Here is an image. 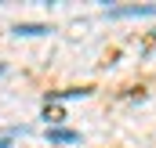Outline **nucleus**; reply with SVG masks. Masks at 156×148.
<instances>
[{
	"label": "nucleus",
	"instance_id": "1",
	"mask_svg": "<svg viewBox=\"0 0 156 148\" xmlns=\"http://www.w3.org/2000/svg\"><path fill=\"white\" fill-rule=\"evenodd\" d=\"M47 141H55V145H69V141H76V130H62V126H47Z\"/></svg>",
	"mask_w": 156,
	"mask_h": 148
},
{
	"label": "nucleus",
	"instance_id": "2",
	"mask_svg": "<svg viewBox=\"0 0 156 148\" xmlns=\"http://www.w3.org/2000/svg\"><path fill=\"white\" fill-rule=\"evenodd\" d=\"M15 33H18V36H44V33H47V25H18Z\"/></svg>",
	"mask_w": 156,
	"mask_h": 148
},
{
	"label": "nucleus",
	"instance_id": "3",
	"mask_svg": "<svg viewBox=\"0 0 156 148\" xmlns=\"http://www.w3.org/2000/svg\"><path fill=\"white\" fill-rule=\"evenodd\" d=\"M0 148H7V137H0Z\"/></svg>",
	"mask_w": 156,
	"mask_h": 148
}]
</instances>
